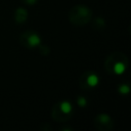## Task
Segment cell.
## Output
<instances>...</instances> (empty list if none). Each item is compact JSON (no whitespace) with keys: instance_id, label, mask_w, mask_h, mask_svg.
<instances>
[{"instance_id":"ba28073f","label":"cell","mask_w":131,"mask_h":131,"mask_svg":"<svg viewBox=\"0 0 131 131\" xmlns=\"http://www.w3.org/2000/svg\"><path fill=\"white\" fill-rule=\"evenodd\" d=\"M92 27L95 29V30H102L106 27V23H105V19L101 16H98L96 18L93 19L92 21Z\"/></svg>"},{"instance_id":"9c48e42d","label":"cell","mask_w":131,"mask_h":131,"mask_svg":"<svg viewBox=\"0 0 131 131\" xmlns=\"http://www.w3.org/2000/svg\"><path fill=\"white\" fill-rule=\"evenodd\" d=\"M117 91L121 95H127L130 92V86H129L128 83H125V82L120 83L117 87Z\"/></svg>"},{"instance_id":"7a4b0ae2","label":"cell","mask_w":131,"mask_h":131,"mask_svg":"<svg viewBox=\"0 0 131 131\" xmlns=\"http://www.w3.org/2000/svg\"><path fill=\"white\" fill-rule=\"evenodd\" d=\"M92 10L88 6L82 4L73 6L68 13V18L70 23L75 26H85L92 20Z\"/></svg>"},{"instance_id":"52a82bcc","label":"cell","mask_w":131,"mask_h":131,"mask_svg":"<svg viewBox=\"0 0 131 131\" xmlns=\"http://www.w3.org/2000/svg\"><path fill=\"white\" fill-rule=\"evenodd\" d=\"M28 17H29V12H28V10L26 8L18 7V8L15 9L14 14H13V19H14V21L16 24L21 25V24L26 23Z\"/></svg>"},{"instance_id":"8fae6325","label":"cell","mask_w":131,"mask_h":131,"mask_svg":"<svg viewBox=\"0 0 131 131\" xmlns=\"http://www.w3.org/2000/svg\"><path fill=\"white\" fill-rule=\"evenodd\" d=\"M38 49H39V52L42 55H48L50 53V47H48L47 45H44L42 43L38 46Z\"/></svg>"},{"instance_id":"7c38bea8","label":"cell","mask_w":131,"mask_h":131,"mask_svg":"<svg viewBox=\"0 0 131 131\" xmlns=\"http://www.w3.org/2000/svg\"><path fill=\"white\" fill-rule=\"evenodd\" d=\"M23 3H25L26 5H34L38 2V0H21Z\"/></svg>"},{"instance_id":"30bf717a","label":"cell","mask_w":131,"mask_h":131,"mask_svg":"<svg viewBox=\"0 0 131 131\" xmlns=\"http://www.w3.org/2000/svg\"><path fill=\"white\" fill-rule=\"evenodd\" d=\"M76 104L79 106V107H81V108H85L87 105H88V103H89V101H88V99L85 97V96H82V95H78L77 97H76Z\"/></svg>"},{"instance_id":"6da1fadb","label":"cell","mask_w":131,"mask_h":131,"mask_svg":"<svg viewBox=\"0 0 131 131\" xmlns=\"http://www.w3.org/2000/svg\"><path fill=\"white\" fill-rule=\"evenodd\" d=\"M103 66L105 71L110 75L121 76L127 71L129 66V60L125 53L120 51H115L106 56Z\"/></svg>"},{"instance_id":"8992f818","label":"cell","mask_w":131,"mask_h":131,"mask_svg":"<svg viewBox=\"0 0 131 131\" xmlns=\"http://www.w3.org/2000/svg\"><path fill=\"white\" fill-rule=\"evenodd\" d=\"M94 126L99 131H111L114 127V121L108 114L101 113L94 118Z\"/></svg>"},{"instance_id":"277c9868","label":"cell","mask_w":131,"mask_h":131,"mask_svg":"<svg viewBox=\"0 0 131 131\" xmlns=\"http://www.w3.org/2000/svg\"><path fill=\"white\" fill-rule=\"evenodd\" d=\"M42 38L41 36L33 30H27L23 32L19 36V43L20 45L26 49H35L38 48V46L41 44Z\"/></svg>"},{"instance_id":"3957f363","label":"cell","mask_w":131,"mask_h":131,"mask_svg":"<svg viewBox=\"0 0 131 131\" xmlns=\"http://www.w3.org/2000/svg\"><path fill=\"white\" fill-rule=\"evenodd\" d=\"M74 114V106L69 100H60L56 102L51 110V117L54 121L63 123L69 121Z\"/></svg>"},{"instance_id":"5b68a950","label":"cell","mask_w":131,"mask_h":131,"mask_svg":"<svg viewBox=\"0 0 131 131\" xmlns=\"http://www.w3.org/2000/svg\"><path fill=\"white\" fill-rule=\"evenodd\" d=\"M78 83L82 90H93L99 84V76L93 71H86L80 75Z\"/></svg>"}]
</instances>
